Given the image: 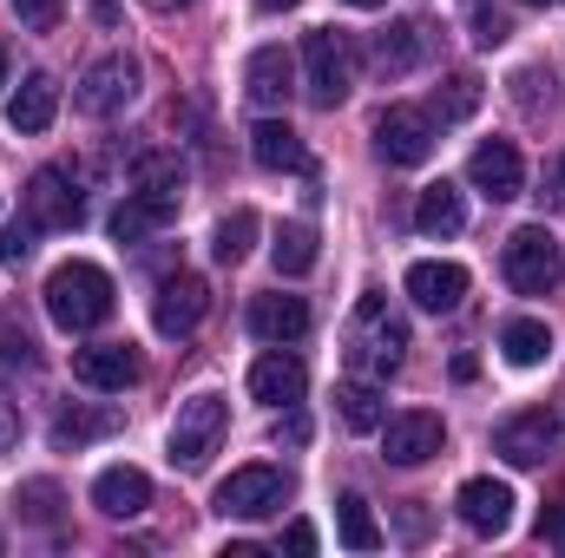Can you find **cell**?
Wrapping results in <instances>:
<instances>
[{"instance_id": "obj_1", "label": "cell", "mask_w": 565, "mask_h": 558, "mask_svg": "<svg viewBox=\"0 0 565 558\" xmlns=\"http://www.w3.org/2000/svg\"><path fill=\"white\" fill-rule=\"evenodd\" d=\"M40 296H46L53 329H66V335H86V329H99V322L113 315V277H106L99 264H86V257L60 264Z\"/></svg>"}, {"instance_id": "obj_2", "label": "cell", "mask_w": 565, "mask_h": 558, "mask_svg": "<svg viewBox=\"0 0 565 558\" xmlns=\"http://www.w3.org/2000/svg\"><path fill=\"white\" fill-rule=\"evenodd\" d=\"M402 348H408V329L388 315V302H382V296H362L355 329H349V368H362L369 382H382V375H395V368H402Z\"/></svg>"}, {"instance_id": "obj_3", "label": "cell", "mask_w": 565, "mask_h": 558, "mask_svg": "<svg viewBox=\"0 0 565 558\" xmlns=\"http://www.w3.org/2000/svg\"><path fill=\"white\" fill-rule=\"evenodd\" d=\"M507 282L520 296H553L565 282V244L546 230V224H520L507 237Z\"/></svg>"}, {"instance_id": "obj_4", "label": "cell", "mask_w": 565, "mask_h": 558, "mask_svg": "<svg viewBox=\"0 0 565 558\" xmlns=\"http://www.w3.org/2000/svg\"><path fill=\"white\" fill-rule=\"evenodd\" d=\"M224 420H231V408H224V395H191V401H178V420H171V466L178 473H198L211 453H217V440H224Z\"/></svg>"}, {"instance_id": "obj_5", "label": "cell", "mask_w": 565, "mask_h": 558, "mask_svg": "<svg viewBox=\"0 0 565 558\" xmlns=\"http://www.w3.org/2000/svg\"><path fill=\"white\" fill-rule=\"evenodd\" d=\"M20 204H26V224L33 230H79L86 224V191H79V178L66 164H40L26 178Z\"/></svg>"}, {"instance_id": "obj_6", "label": "cell", "mask_w": 565, "mask_h": 558, "mask_svg": "<svg viewBox=\"0 0 565 558\" xmlns=\"http://www.w3.org/2000/svg\"><path fill=\"white\" fill-rule=\"evenodd\" d=\"M302 86H309V99H316L322 112H335V106L349 99L355 60H349V40H342L335 26H316V33L302 40Z\"/></svg>"}, {"instance_id": "obj_7", "label": "cell", "mask_w": 565, "mask_h": 558, "mask_svg": "<svg viewBox=\"0 0 565 558\" xmlns=\"http://www.w3.org/2000/svg\"><path fill=\"white\" fill-rule=\"evenodd\" d=\"M289 473L282 466H237L231 480H217V493H211V506L224 513V519H270L289 506Z\"/></svg>"}, {"instance_id": "obj_8", "label": "cell", "mask_w": 565, "mask_h": 558, "mask_svg": "<svg viewBox=\"0 0 565 558\" xmlns=\"http://www.w3.org/2000/svg\"><path fill=\"white\" fill-rule=\"evenodd\" d=\"M132 99H139V60H132V53H106V60L79 79V93H73V106H79L86 119H119Z\"/></svg>"}, {"instance_id": "obj_9", "label": "cell", "mask_w": 565, "mask_h": 558, "mask_svg": "<svg viewBox=\"0 0 565 558\" xmlns=\"http://www.w3.org/2000/svg\"><path fill=\"white\" fill-rule=\"evenodd\" d=\"M204 309H211V289L198 270H171V277H158V296H151V329L158 335H191L198 322H204Z\"/></svg>"}, {"instance_id": "obj_10", "label": "cell", "mask_w": 565, "mask_h": 558, "mask_svg": "<svg viewBox=\"0 0 565 558\" xmlns=\"http://www.w3.org/2000/svg\"><path fill=\"white\" fill-rule=\"evenodd\" d=\"M184 178H191V171H184L178 151H145L139 164H132V197H139L158 224H171L178 204H184Z\"/></svg>"}, {"instance_id": "obj_11", "label": "cell", "mask_w": 565, "mask_h": 558, "mask_svg": "<svg viewBox=\"0 0 565 558\" xmlns=\"http://www.w3.org/2000/svg\"><path fill=\"white\" fill-rule=\"evenodd\" d=\"M434 119L415 112V106H388L382 119H375V151L388 158V164H427L434 158Z\"/></svg>"}, {"instance_id": "obj_12", "label": "cell", "mask_w": 565, "mask_h": 558, "mask_svg": "<svg viewBox=\"0 0 565 558\" xmlns=\"http://www.w3.org/2000/svg\"><path fill=\"white\" fill-rule=\"evenodd\" d=\"M382 453H388V466H427L434 453H440V440H447V427H440V415H388L382 427Z\"/></svg>"}, {"instance_id": "obj_13", "label": "cell", "mask_w": 565, "mask_h": 558, "mask_svg": "<svg viewBox=\"0 0 565 558\" xmlns=\"http://www.w3.org/2000/svg\"><path fill=\"white\" fill-rule=\"evenodd\" d=\"M454 506H460V526H467V533H480V539H500V533L513 526V486H507V480H493V473L467 480V486L454 493Z\"/></svg>"}, {"instance_id": "obj_14", "label": "cell", "mask_w": 565, "mask_h": 558, "mask_svg": "<svg viewBox=\"0 0 565 558\" xmlns=\"http://www.w3.org/2000/svg\"><path fill=\"white\" fill-rule=\"evenodd\" d=\"M73 375H79L86 388H99V395H126L145 375V362H139L132 342H93V348L73 355Z\"/></svg>"}, {"instance_id": "obj_15", "label": "cell", "mask_w": 565, "mask_h": 558, "mask_svg": "<svg viewBox=\"0 0 565 558\" xmlns=\"http://www.w3.org/2000/svg\"><path fill=\"white\" fill-rule=\"evenodd\" d=\"M467 178H473V191H480V197H493V204H513V197L526 191V164H520V151H513L507 139L473 144Z\"/></svg>"}, {"instance_id": "obj_16", "label": "cell", "mask_w": 565, "mask_h": 558, "mask_svg": "<svg viewBox=\"0 0 565 558\" xmlns=\"http://www.w3.org/2000/svg\"><path fill=\"white\" fill-rule=\"evenodd\" d=\"M553 447H559V420L553 415H520L493 433V453H500L507 466H546Z\"/></svg>"}, {"instance_id": "obj_17", "label": "cell", "mask_w": 565, "mask_h": 558, "mask_svg": "<svg viewBox=\"0 0 565 558\" xmlns=\"http://www.w3.org/2000/svg\"><path fill=\"white\" fill-rule=\"evenodd\" d=\"M250 335L270 342V348H289L309 335V302L302 296H257L250 302Z\"/></svg>"}, {"instance_id": "obj_18", "label": "cell", "mask_w": 565, "mask_h": 558, "mask_svg": "<svg viewBox=\"0 0 565 558\" xmlns=\"http://www.w3.org/2000/svg\"><path fill=\"white\" fill-rule=\"evenodd\" d=\"M289 93H296V60H289L282 46H257L250 66H244V99L270 112V106H282Z\"/></svg>"}, {"instance_id": "obj_19", "label": "cell", "mask_w": 565, "mask_h": 558, "mask_svg": "<svg viewBox=\"0 0 565 558\" xmlns=\"http://www.w3.org/2000/svg\"><path fill=\"white\" fill-rule=\"evenodd\" d=\"M250 395H257V401H270V408H296V401L309 395V368H302L296 355L270 348V355L250 368Z\"/></svg>"}, {"instance_id": "obj_20", "label": "cell", "mask_w": 565, "mask_h": 558, "mask_svg": "<svg viewBox=\"0 0 565 558\" xmlns=\"http://www.w3.org/2000/svg\"><path fill=\"white\" fill-rule=\"evenodd\" d=\"M408 296H415V309H427V315H454L467 302V270L460 264H415L408 270Z\"/></svg>"}, {"instance_id": "obj_21", "label": "cell", "mask_w": 565, "mask_h": 558, "mask_svg": "<svg viewBox=\"0 0 565 558\" xmlns=\"http://www.w3.org/2000/svg\"><path fill=\"white\" fill-rule=\"evenodd\" d=\"M93 506H99L106 519H139L145 506H151V480H145L139 466H106V473L93 480Z\"/></svg>"}, {"instance_id": "obj_22", "label": "cell", "mask_w": 565, "mask_h": 558, "mask_svg": "<svg viewBox=\"0 0 565 558\" xmlns=\"http://www.w3.org/2000/svg\"><path fill=\"white\" fill-rule=\"evenodd\" d=\"M53 119H60V86H53L46 73H26V79H20V93L7 99V126L33 139V132H46Z\"/></svg>"}, {"instance_id": "obj_23", "label": "cell", "mask_w": 565, "mask_h": 558, "mask_svg": "<svg viewBox=\"0 0 565 558\" xmlns=\"http://www.w3.org/2000/svg\"><path fill=\"white\" fill-rule=\"evenodd\" d=\"M427 46H434V33H427L422 20H402V26H388V33H375V66L395 79V73H415L427 60Z\"/></svg>"}, {"instance_id": "obj_24", "label": "cell", "mask_w": 565, "mask_h": 558, "mask_svg": "<svg viewBox=\"0 0 565 558\" xmlns=\"http://www.w3.org/2000/svg\"><path fill=\"white\" fill-rule=\"evenodd\" d=\"M250 158H257L264 171H309V144L296 139L282 119H264V126L250 132Z\"/></svg>"}, {"instance_id": "obj_25", "label": "cell", "mask_w": 565, "mask_h": 558, "mask_svg": "<svg viewBox=\"0 0 565 558\" xmlns=\"http://www.w3.org/2000/svg\"><path fill=\"white\" fill-rule=\"evenodd\" d=\"M460 224H467V197H460L447 178H440V184H427L422 204H415V230H422V237H454Z\"/></svg>"}, {"instance_id": "obj_26", "label": "cell", "mask_w": 565, "mask_h": 558, "mask_svg": "<svg viewBox=\"0 0 565 558\" xmlns=\"http://www.w3.org/2000/svg\"><path fill=\"white\" fill-rule=\"evenodd\" d=\"M106 433H119V408H66L53 420V447L60 453H79V447H93Z\"/></svg>"}, {"instance_id": "obj_27", "label": "cell", "mask_w": 565, "mask_h": 558, "mask_svg": "<svg viewBox=\"0 0 565 558\" xmlns=\"http://www.w3.org/2000/svg\"><path fill=\"white\" fill-rule=\"evenodd\" d=\"M500 355H507L513 368H540V362L553 355V329H546L540 315H513V322L500 329Z\"/></svg>"}, {"instance_id": "obj_28", "label": "cell", "mask_w": 565, "mask_h": 558, "mask_svg": "<svg viewBox=\"0 0 565 558\" xmlns=\"http://www.w3.org/2000/svg\"><path fill=\"white\" fill-rule=\"evenodd\" d=\"M335 415H342L349 433H375V427L388 420V408H382V388H375V382H342V388H335Z\"/></svg>"}, {"instance_id": "obj_29", "label": "cell", "mask_w": 565, "mask_h": 558, "mask_svg": "<svg viewBox=\"0 0 565 558\" xmlns=\"http://www.w3.org/2000/svg\"><path fill=\"white\" fill-rule=\"evenodd\" d=\"M335 533H342L349 552H375V546H382V526H375V513H369L362 493H342V500H335Z\"/></svg>"}, {"instance_id": "obj_30", "label": "cell", "mask_w": 565, "mask_h": 558, "mask_svg": "<svg viewBox=\"0 0 565 558\" xmlns=\"http://www.w3.org/2000/svg\"><path fill=\"white\" fill-rule=\"evenodd\" d=\"M270 264H277V277H309L316 270V230L309 224H282L277 244H270Z\"/></svg>"}, {"instance_id": "obj_31", "label": "cell", "mask_w": 565, "mask_h": 558, "mask_svg": "<svg viewBox=\"0 0 565 558\" xmlns=\"http://www.w3.org/2000/svg\"><path fill=\"white\" fill-rule=\"evenodd\" d=\"M257 230H264V224H257V211H231V217L211 230V257H217V264H244V257H250V244H257Z\"/></svg>"}, {"instance_id": "obj_32", "label": "cell", "mask_w": 565, "mask_h": 558, "mask_svg": "<svg viewBox=\"0 0 565 558\" xmlns=\"http://www.w3.org/2000/svg\"><path fill=\"white\" fill-rule=\"evenodd\" d=\"M480 106V79L473 73H454L440 93H434V112H440V126H454V119H467Z\"/></svg>"}, {"instance_id": "obj_33", "label": "cell", "mask_w": 565, "mask_h": 558, "mask_svg": "<svg viewBox=\"0 0 565 558\" xmlns=\"http://www.w3.org/2000/svg\"><path fill=\"white\" fill-rule=\"evenodd\" d=\"M145 230H158V217H151V211H145L139 197H132V191H126V204H119V211H113V237H119V244H139Z\"/></svg>"}, {"instance_id": "obj_34", "label": "cell", "mask_w": 565, "mask_h": 558, "mask_svg": "<svg viewBox=\"0 0 565 558\" xmlns=\"http://www.w3.org/2000/svg\"><path fill=\"white\" fill-rule=\"evenodd\" d=\"M60 13H66V0H13V20H20L26 33H53Z\"/></svg>"}, {"instance_id": "obj_35", "label": "cell", "mask_w": 565, "mask_h": 558, "mask_svg": "<svg viewBox=\"0 0 565 558\" xmlns=\"http://www.w3.org/2000/svg\"><path fill=\"white\" fill-rule=\"evenodd\" d=\"M33 237H40V230H33L26 217H20V224H7V230H0V264H20V257L33 250Z\"/></svg>"}, {"instance_id": "obj_36", "label": "cell", "mask_w": 565, "mask_h": 558, "mask_svg": "<svg viewBox=\"0 0 565 558\" xmlns=\"http://www.w3.org/2000/svg\"><path fill=\"white\" fill-rule=\"evenodd\" d=\"M0 362H20V368H33L40 355H33V342H26V335H7V329H0Z\"/></svg>"}, {"instance_id": "obj_37", "label": "cell", "mask_w": 565, "mask_h": 558, "mask_svg": "<svg viewBox=\"0 0 565 558\" xmlns=\"http://www.w3.org/2000/svg\"><path fill=\"white\" fill-rule=\"evenodd\" d=\"M282 546H289L296 558H309V552H316V526H309V519H289V533H282Z\"/></svg>"}, {"instance_id": "obj_38", "label": "cell", "mask_w": 565, "mask_h": 558, "mask_svg": "<svg viewBox=\"0 0 565 558\" xmlns=\"http://www.w3.org/2000/svg\"><path fill=\"white\" fill-rule=\"evenodd\" d=\"M473 40H480V46H500V40H507V20H500V13H473Z\"/></svg>"}, {"instance_id": "obj_39", "label": "cell", "mask_w": 565, "mask_h": 558, "mask_svg": "<svg viewBox=\"0 0 565 558\" xmlns=\"http://www.w3.org/2000/svg\"><path fill=\"white\" fill-rule=\"evenodd\" d=\"M13 440H20V408H13V401L0 395V453H7Z\"/></svg>"}, {"instance_id": "obj_40", "label": "cell", "mask_w": 565, "mask_h": 558, "mask_svg": "<svg viewBox=\"0 0 565 558\" xmlns=\"http://www.w3.org/2000/svg\"><path fill=\"white\" fill-rule=\"evenodd\" d=\"M546 197L565 211V158H553V164H546Z\"/></svg>"}, {"instance_id": "obj_41", "label": "cell", "mask_w": 565, "mask_h": 558, "mask_svg": "<svg viewBox=\"0 0 565 558\" xmlns=\"http://www.w3.org/2000/svg\"><path fill=\"white\" fill-rule=\"evenodd\" d=\"M277 440H289V447H302V440H309V420H302V415H289V420L277 427Z\"/></svg>"}, {"instance_id": "obj_42", "label": "cell", "mask_w": 565, "mask_h": 558, "mask_svg": "<svg viewBox=\"0 0 565 558\" xmlns=\"http://www.w3.org/2000/svg\"><path fill=\"white\" fill-rule=\"evenodd\" d=\"M546 539H565V500H559V513H546V526H540Z\"/></svg>"}, {"instance_id": "obj_43", "label": "cell", "mask_w": 565, "mask_h": 558, "mask_svg": "<svg viewBox=\"0 0 565 558\" xmlns=\"http://www.w3.org/2000/svg\"><path fill=\"white\" fill-rule=\"evenodd\" d=\"M151 13H171V7H191V0H145Z\"/></svg>"}, {"instance_id": "obj_44", "label": "cell", "mask_w": 565, "mask_h": 558, "mask_svg": "<svg viewBox=\"0 0 565 558\" xmlns=\"http://www.w3.org/2000/svg\"><path fill=\"white\" fill-rule=\"evenodd\" d=\"M257 7H264V13H282V7H296V0H257Z\"/></svg>"}, {"instance_id": "obj_45", "label": "cell", "mask_w": 565, "mask_h": 558, "mask_svg": "<svg viewBox=\"0 0 565 558\" xmlns=\"http://www.w3.org/2000/svg\"><path fill=\"white\" fill-rule=\"evenodd\" d=\"M349 7H388V0H349Z\"/></svg>"}, {"instance_id": "obj_46", "label": "cell", "mask_w": 565, "mask_h": 558, "mask_svg": "<svg viewBox=\"0 0 565 558\" xmlns=\"http://www.w3.org/2000/svg\"><path fill=\"white\" fill-rule=\"evenodd\" d=\"M520 7H559V0H520Z\"/></svg>"}, {"instance_id": "obj_47", "label": "cell", "mask_w": 565, "mask_h": 558, "mask_svg": "<svg viewBox=\"0 0 565 558\" xmlns=\"http://www.w3.org/2000/svg\"><path fill=\"white\" fill-rule=\"evenodd\" d=\"M0 86H7V53H0Z\"/></svg>"}]
</instances>
